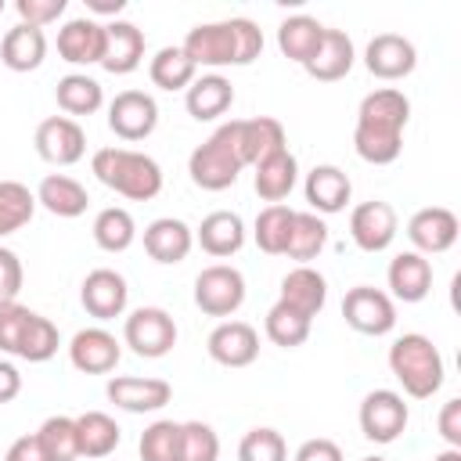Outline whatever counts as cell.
Masks as SVG:
<instances>
[{
	"instance_id": "obj_1",
	"label": "cell",
	"mask_w": 461,
	"mask_h": 461,
	"mask_svg": "<svg viewBox=\"0 0 461 461\" xmlns=\"http://www.w3.org/2000/svg\"><path fill=\"white\" fill-rule=\"evenodd\" d=\"M94 176L133 202H151L162 191V166L133 148H97L90 158Z\"/></svg>"
},
{
	"instance_id": "obj_2",
	"label": "cell",
	"mask_w": 461,
	"mask_h": 461,
	"mask_svg": "<svg viewBox=\"0 0 461 461\" xmlns=\"http://www.w3.org/2000/svg\"><path fill=\"white\" fill-rule=\"evenodd\" d=\"M389 371L414 400H429L443 385V357L421 331H407L389 346Z\"/></svg>"
},
{
	"instance_id": "obj_3",
	"label": "cell",
	"mask_w": 461,
	"mask_h": 461,
	"mask_svg": "<svg viewBox=\"0 0 461 461\" xmlns=\"http://www.w3.org/2000/svg\"><path fill=\"white\" fill-rule=\"evenodd\" d=\"M241 155H238V119L223 122L205 144H198L187 158V173L202 191H227L238 173H241Z\"/></svg>"
},
{
	"instance_id": "obj_4",
	"label": "cell",
	"mask_w": 461,
	"mask_h": 461,
	"mask_svg": "<svg viewBox=\"0 0 461 461\" xmlns=\"http://www.w3.org/2000/svg\"><path fill=\"white\" fill-rule=\"evenodd\" d=\"M245 303V277L238 267L212 263L194 277V306L209 317H230Z\"/></svg>"
},
{
	"instance_id": "obj_5",
	"label": "cell",
	"mask_w": 461,
	"mask_h": 461,
	"mask_svg": "<svg viewBox=\"0 0 461 461\" xmlns=\"http://www.w3.org/2000/svg\"><path fill=\"white\" fill-rule=\"evenodd\" d=\"M122 339L137 357L155 360V357H166L176 346V321L162 306H140L126 317Z\"/></svg>"
},
{
	"instance_id": "obj_6",
	"label": "cell",
	"mask_w": 461,
	"mask_h": 461,
	"mask_svg": "<svg viewBox=\"0 0 461 461\" xmlns=\"http://www.w3.org/2000/svg\"><path fill=\"white\" fill-rule=\"evenodd\" d=\"M411 411L396 389H371L360 400V432L371 443H393L407 429Z\"/></svg>"
},
{
	"instance_id": "obj_7",
	"label": "cell",
	"mask_w": 461,
	"mask_h": 461,
	"mask_svg": "<svg viewBox=\"0 0 461 461\" xmlns=\"http://www.w3.org/2000/svg\"><path fill=\"white\" fill-rule=\"evenodd\" d=\"M342 317L360 335H389L396 328V306L382 288L357 285L342 299Z\"/></svg>"
},
{
	"instance_id": "obj_8",
	"label": "cell",
	"mask_w": 461,
	"mask_h": 461,
	"mask_svg": "<svg viewBox=\"0 0 461 461\" xmlns=\"http://www.w3.org/2000/svg\"><path fill=\"white\" fill-rule=\"evenodd\" d=\"M158 126V104L144 90H122L108 104V130L122 140H144Z\"/></svg>"
},
{
	"instance_id": "obj_9",
	"label": "cell",
	"mask_w": 461,
	"mask_h": 461,
	"mask_svg": "<svg viewBox=\"0 0 461 461\" xmlns=\"http://www.w3.org/2000/svg\"><path fill=\"white\" fill-rule=\"evenodd\" d=\"M86 151V133L68 115H50L36 126V155L50 166H72Z\"/></svg>"
},
{
	"instance_id": "obj_10",
	"label": "cell",
	"mask_w": 461,
	"mask_h": 461,
	"mask_svg": "<svg viewBox=\"0 0 461 461\" xmlns=\"http://www.w3.org/2000/svg\"><path fill=\"white\" fill-rule=\"evenodd\" d=\"M396 209L389 202H360L353 212H349V238L357 249L364 252H385L396 238Z\"/></svg>"
},
{
	"instance_id": "obj_11",
	"label": "cell",
	"mask_w": 461,
	"mask_h": 461,
	"mask_svg": "<svg viewBox=\"0 0 461 461\" xmlns=\"http://www.w3.org/2000/svg\"><path fill=\"white\" fill-rule=\"evenodd\" d=\"M79 299H83V310L97 321H112V317H122L126 303H130V288H126V277L112 267H97L83 277V288H79Z\"/></svg>"
},
{
	"instance_id": "obj_12",
	"label": "cell",
	"mask_w": 461,
	"mask_h": 461,
	"mask_svg": "<svg viewBox=\"0 0 461 461\" xmlns=\"http://www.w3.org/2000/svg\"><path fill=\"white\" fill-rule=\"evenodd\" d=\"M457 230H461V223L447 205H425L407 220V238H411L414 252H421V256L447 252L457 241Z\"/></svg>"
},
{
	"instance_id": "obj_13",
	"label": "cell",
	"mask_w": 461,
	"mask_h": 461,
	"mask_svg": "<svg viewBox=\"0 0 461 461\" xmlns=\"http://www.w3.org/2000/svg\"><path fill=\"white\" fill-rule=\"evenodd\" d=\"M104 393L119 411L130 414H151L173 400V385L166 378H137V375H115Z\"/></svg>"
},
{
	"instance_id": "obj_14",
	"label": "cell",
	"mask_w": 461,
	"mask_h": 461,
	"mask_svg": "<svg viewBox=\"0 0 461 461\" xmlns=\"http://www.w3.org/2000/svg\"><path fill=\"white\" fill-rule=\"evenodd\" d=\"M205 349L223 367H249L259 357V335L245 321H223V324H216L209 331Z\"/></svg>"
},
{
	"instance_id": "obj_15",
	"label": "cell",
	"mask_w": 461,
	"mask_h": 461,
	"mask_svg": "<svg viewBox=\"0 0 461 461\" xmlns=\"http://www.w3.org/2000/svg\"><path fill=\"white\" fill-rule=\"evenodd\" d=\"M119 357H122L119 339L108 328H83L68 342V360L83 375H108V371H115Z\"/></svg>"
},
{
	"instance_id": "obj_16",
	"label": "cell",
	"mask_w": 461,
	"mask_h": 461,
	"mask_svg": "<svg viewBox=\"0 0 461 461\" xmlns=\"http://www.w3.org/2000/svg\"><path fill=\"white\" fill-rule=\"evenodd\" d=\"M184 54L194 61V68H220V65H234V29L230 18L227 22H205L194 25L184 36Z\"/></svg>"
},
{
	"instance_id": "obj_17",
	"label": "cell",
	"mask_w": 461,
	"mask_h": 461,
	"mask_svg": "<svg viewBox=\"0 0 461 461\" xmlns=\"http://www.w3.org/2000/svg\"><path fill=\"white\" fill-rule=\"evenodd\" d=\"M364 65H367V72L378 76V79H403V76L414 72L418 50H414V43H411L407 36H400V32H378V36L367 43V50H364Z\"/></svg>"
},
{
	"instance_id": "obj_18",
	"label": "cell",
	"mask_w": 461,
	"mask_h": 461,
	"mask_svg": "<svg viewBox=\"0 0 461 461\" xmlns=\"http://www.w3.org/2000/svg\"><path fill=\"white\" fill-rule=\"evenodd\" d=\"M58 54L68 65H101V58H104V25L97 18H68L58 29Z\"/></svg>"
},
{
	"instance_id": "obj_19",
	"label": "cell",
	"mask_w": 461,
	"mask_h": 461,
	"mask_svg": "<svg viewBox=\"0 0 461 461\" xmlns=\"http://www.w3.org/2000/svg\"><path fill=\"white\" fill-rule=\"evenodd\" d=\"M285 126L274 115H256V119H238V155L241 166H259L263 158L285 151Z\"/></svg>"
},
{
	"instance_id": "obj_20",
	"label": "cell",
	"mask_w": 461,
	"mask_h": 461,
	"mask_svg": "<svg viewBox=\"0 0 461 461\" xmlns=\"http://www.w3.org/2000/svg\"><path fill=\"white\" fill-rule=\"evenodd\" d=\"M144 58V32L126 22V18H115L104 25V58H101V68L112 72V76H126L140 65Z\"/></svg>"
},
{
	"instance_id": "obj_21",
	"label": "cell",
	"mask_w": 461,
	"mask_h": 461,
	"mask_svg": "<svg viewBox=\"0 0 461 461\" xmlns=\"http://www.w3.org/2000/svg\"><path fill=\"white\" fill-rule=\"evenodd\" d=\"M303 191H306V202L317 216H331V212H342L349 205L353 184L339 166H313L306 173Z\"/></svg>"
},
{
	"instance_id": "obj_22",
	"label": "cell",
	"mask_w": 461,
	"mask_h": 461,
	"mask_svg": "<svg viewBox=\"0 0 461 461\" xmlns=\"http://www.w3.org/2000/svg\"><path fill=\"white\" fill-rule=\"evenodd\" d=\"M194 245V230L176 216H158L144 227V252L155 263H184Z\"/></svg>"
},
{
	"instance_id": "obj_23",
	"label": "cell",
	"mask_w": 461,
	"mask_h": 461,
	"mask_svg": "<svg viewBox=\"0 0 461 461\" xmlns=\"http://www.w3.org/2000/svg\"><path fill=\"white\" fill-rule=\"evenodd\" d=\"M277 303H285V306H292L295 313H303V317H317L321 310H324V303H328V281H324V274L321 270H313V267H295V270H288L285 277H281V299Z\"/></svg>"
},
{
	"instance_id": "obj_24",
	"label": "cell",
	"mask_w": 461,
	"mask_h": 461,
	"mask_svg": "<svg viewBox=\"0 0 461 461\" xmlns=\"http://www.w3.org/2000/svg\"><path fill=\"white\" fill-rule=\"evenodd\" d=\"M385 277H389L393 299H400V303H421L432 292V263L414 249L393 256Z\"/></svg>"
},
{
	"instance_id": "obj_25",
	"label": "cell",
	"mask_w": 461,
	"mask_h": 461,
	"mask_svg": "<svg viewBox=\"0 0 461 461\" xmlns=\"http://www.w3.org/2000/svg\"><path fill=\"white\" fill-rule=\"evenodd\" d=\"M353 61H357L353 40H349L342 29H324V36H321V47L313 50V58H310L303 68H306L313 79H321V83H335V79L349 76Z\"/></svg>"
},
{
	"instance_id": "obj_26",
	"label": "cell",
	"mask_w": 461,
	"mask_h": 461,
	"mask_svg": "<svg viewBox=\"0 0 461 461\" xmlns=\"http://www.w3.org/2000/svg\"><path fill=\"white\" fill-rule=\"evenodd\" d=\"M184 104H187L191 119L212 122V119H220V115L234 104V86H230V79L220 76V72L194 76V83H191L187 94H184Z\"/></svg>"
},
{
	"instance_id": "obj_27",
	"label": "cell",
	"mask_w": 461,
	"mask_h": 461,
	"mask_svg": "<svg viewBox=\"0 0 461 461\" xmlns=\"http://www.w3.org/2000/svg\"><path fill=\"white\" fill-rule=\"evenodd\" d=\"M43 58H47V36H43V29L18 22L14 29L4 32V40H0V61L11 72H32V68L43 65Z\"/></svg>"
},
{
	"instance_id": "obj_28",
	"label": "cell",
	"mask_w": 461,
	"mask_h": 461,
	"mask_svg": "<svg viewBox=\"0 0 461 461\" xmlns=\"http://www.w3.org/2000/svg\"><path fill=\"white\" fill-rule=\"evenodd\" d=\"M36 205H43L50 216H61V220H72V216H83L86 205H90V194L79 180L65 176V173H47L36 187Z\"/></svg>"
},
{
	"instance_id": "obj_29",
	"label": "cell",
	"mask_w": 461,
	"mask_h": 461,
	"mask_svg": "<svg viewBox=\"0 0 461 461\" xmlns=\"http://www.w3.org/2000/svg\"><path fill=\"white\" fill-rule=\"evenodd\" d=\"M194 241L202 245V252L223 259V256H234L241 245H245V223L238 212L230 209H216L202 220V227L194 230Z\"/></svg>"
},
{
	"instance_id": "obj_30",
	"label": "cell",
	"mask_w": 461,
	"mask_h": 461,
	"mask_svg": "<svg viewBox=\"0 0 461 461\" xmlns=\"http://www.w3.org/2000/svg\"><path fill=\"white\" fill-rule=\"evenodd\" d=\"M353 148L364 162L371 166H389L400 158L403 151V130L396 126H382V122H360L353 126Z\"/></svg>"
},
{
	"instance_id": "obj_31",
	"label": "cell",
	"mask_w": 461,
	"mask_h": 461,
	"mask_svg": "<svg viewBox=\"0 0 461 461\" xmlns=\"http://www.w3.org/2000/svg\"><path fill=\"white\" fill-rule=\"evenodd\" d=\"M256 169V194L263 198V202H270V205H277V202H285L288 194H292V187H295V180H299V162H295V155L285 148V151H277V155H270V158H263L259 166H252Z\"/></svg>"
},
{
	"instance_id": "obj_32",
	"label": "cell",
	"mask_w": 461,
	"mask_h": 461,
	"mask_svg": "<svg viewBox=\"0 0 461 461\" xmlns=\"http://www.w3.org/2000/svg\"><path fill=\"white\" fill-rule=\"evenodd\" d=\"M76 436H79V457H90V461L108 457V454L119 447V439H122L115 418L104 414V411H86V414H79V418H76Z\"/></svg>"
},
{
	"instance_id": "obj_33",
	"label": "cell",
	"mask_w": 461,
	"mask_h": 461,
	"mask_svg": "<svg viewBox=\"0 0 461 461\" xmlns=\"http://www.w3.org/2000/svg\"><path fill=\"white\" fill-rule=\"evenodd\" d=\"M324 29H328V25H321V22L310 18V14H292V18H285V22L277 25V47H281L285 58L306 65V61L313 58V50L321 47Z\"/></svg>"
},
{
	"instance_id": "obj_34",
	"label": "cell",
	"mask_w": 461,
	"mask_h": 461,
	"mask_svg": "<svg viewBox=\"0 0 461 461\" xmlns=\"http://www.w3.org/2000/svg\"><path fill=\"white\" fill-rule=\"evenodd\" d=\"M54 97H58V108L68 112V119H72V115H94V112L104 104L101 83H97L94 76H86V72H68V76H61L58 86H54Z\"/></svg>"
},
{
	"instance_id": "obj_35",
	"label": "cell",
	"mask_w": 461,
	"mask_h": 461,
	"mask_svg": "<svg viewBox=\"0 0 461 461\" xmlns=\"http://www.w3.org/2000/svg\"><path fill=\"white\" fill-rule=\"evenodd\" d=\"M357 119H360V122H382V126L403 130L407 119H411V101H407V94L396 90V86H378V90H371V94L360 101Z\"/></svg>"
},
{
	"instance_id": "obj_36",
	"label": "cell",
	"mask_w": 461,
	"mask_h": 461,
	"mask_svg": "<svg viewBox=\"0 0 461 461\" xmlns=\"http://www.w3.org/2000/svg\"><path fill=\"white\" fill-rule=\"evenodd\" d=\"M328 245V227L317 212H295L292 216V230H288V245L285 256L299 259V267H306L310 259L321 256V249Z\"/></svg>"
},
{
	"instance_id": "obj_37",
	"label": "cell",
	"mask_w": 461,
	"mask_h": 461,
	"mask_svg": "<svg viewBox=\"0 0 461 461\" xmlns=\"http://www.w3.org/2000/svg\"><path fill=\"white\" fill-rule=\"evenodd\" d=\"M194 61L184 54V47H162L155 50L151 65H148V76L158 90H187L194 83Z\"/></svg>"
},
{
	"instance_id": "obj_38",
	"label": "cell",
	"mask_w": 461,
	"mask_h": 461,
	"mask_svg": "<svg viewBox=\"0 0 461 461\" xmlns=\"http://www.w3.org/2000/svg\"><path fill=\"white\" fill-rule=\"evenodd\" d=\"M36 439H40L47 461H79L76 418H68V414H50V418L36 429Z\"/></svg>"
},
{
	"instance_id": "obj_39",
	"label": "cell",
	"mask_w": 461,
	"mask_h": 461,
	"mask_svg": "<svg viewBox=\"0 0 461 461\" xmlns=\"http://www.w3.org/2000/svg\"><path fill=\"white\" fill-rule=\"evenodd\" d=\"M137 238V223L122 205H108L94 216V241L104 252H126Z\"/></svg>"
},
{
	"instance_id": "obj_40",
	"label": "cell",
	"mask_w": 461,
	"mask_h": 461,
	"mask_svg": "<svg viewBox=\"0 0 461 461\" xmlns=\"http://www.w3.org/2000/svg\"><path fill=\"white\" fill-rule=\"evenodd\" d=\"M292 216H295V209H288L285 202L259 209L256 227H252V238H256V245H259L267 256H285L288 230H292Z\"/></svg>"
},
{
	"instance_id": "obj_41",
	"label": "cell",
	"mask_w": 461,
	"mask_h": 461,
	"mask_svg": "<svg viewBox=\"0 0 461 461\" xmlns=\"http://www.w3.org/2000/svg\"><path fill=\"white\" fill-rule=\"evenodd\" d=\"M310 317H303V313H295L292 306H285V303H274L270 310H267V321H263V328H267V339L274 342V346H281V349H295V346H303L306 339H310Z\"/></svg>"
},
{
	"instance_id": "obj_42",
	"label": "cell",
	"mask_w": 461,
	"mask_h": 461,
	"mask_svg": "<svg viewBox=\"0 0 461 461\" xmlns=\"http://www.w3.org/2000/svg\"><path fill=\"white\" fill-rule=\"evenodd\" d=\"M36 212V194L18 180H0V238L22 230Z\"/></svg>"
},
{
	"instance_id": "obj_43",
	"label": "cell",
	"mask_w": 461,
	"mask_h": 461,
	"mask_svg": "<svg viewBox=\"0 0 461 461\" xmlns=\"http://www.w3.org/2000/svg\"><path fill=\"white\" fill-rule=\"evenodd\" d=\"M140 461H184L180 457V421H151L140 432Z\"/></svg>"
},
{
	"instance_id": "obj_44",
	"label": "cell",
	"mask_w": 461,
	"mask_h": 461,
	"mask_svg": "<svg viewBox=\"0 0 461 461\" xmlns=\"http://www.w3.org/2000/svg\"><path fill=\"white\" fill-rule=\"evenodd\" d=\"M58 346H61L58 328H54L47 317L32 313V321H29L22 342H18V357L29 360V364H43V360H50V357L58 353Z\"/></svg>"
},
{
	"instance_id": "obj_45",
	"label": "cell",
	"mask_w": 461,
	"mask_h": 461,
	"mask_svg": "<svg viewBox=\"0 0 461 461\" xmlns=\"http://www.w3.org/2000/svg\"><path fill=\"white\" fill-rule=\"evenodd\" d=\"M238 461H288L285 436L277 429H249L238 443Z\"/></svg>"
},
{
	"instance_id": "obj_46",
	"label": "cell",
	"mask_w": 461,
	"mask_h": 461,
	"mask_svg": "<svg viewBox=\"0 0 461 461\" xmlns=\"http://www.w3.org/2000/svg\"><path fill=\"white\" fill-rule=\"evenodd\" d=\"M180 457L184 461H216L220 436L205 421H180Z\"/></svg>"
},
{
	"instance_id": "obj_47",
	"label": "cell",
	"mask_w": 461,
	"mask_h": 461,
	"mask_svg": "<svg viewBox=\"0 0 461 461\" xmlns=\"http://www.w3.org/2000/svg\"><path fill=\"white\" fill-rule=\"evenodd\" d=\"M29 321H32L29 306H22V303H4L0 306V353L18 357V342L29 328Z\"/></svg>"
},
{
	"instance_id": "obj_48",
	"label": "cell",
	"mask_w": 461,
	"mask_h": 461,
	"mask_svg": "<svg viewBox=\"0 0 461 461\" xmlns=\"http://www.w3.org/2000/svg\"><path fill=\"white\" fill-rule=\"evenodd\" d=\"M234 29V65H249L263 54V29L252 18H230Z\"/></svg>"
},
{
	"instance_id": "obj_49",
	"label": "cell",
	"mask_w": 461,
	"mask_h": 461,
	"mask_svg": "<svg viewBox=\"0 0 461 461\" xmlns=\"http://www.w3.org/2000/svg\"><path fill=\"white\" fill-rule=\"evenodd\" d=\"M65 7H68V0H18V4H14L18 18H22L25 25H36V29L58 22V18L65 14Z\"/></svg>"
},
{
	"instance_id": "obj_50",
	"label": "cell",
	"mask_w": 461,
	"mask_h": 461,
	"mask_svg": "<svg viewBox=\"0 0 461 461\" xmlns=\"http://www.w3.org/2000/svg\"><path fill=\"white\" fill-rule=\"evenodd\" d=\"M22 259L0 245V306L4 303H18V292H22Z\"/></svg>"
},
{
	"instance_id": "obj_51",
	"label": "cell",
	"mask_w": 461,
	"mask_h": 461,
	"mask_svg": "<svg viewBox=\"0 0 461 461\" xmlns=\"http://www.w3.org/2000/svg\"><path fill=\"white\" fill-rule=\"evenodd\" d=\"M439 436L447 439V447L461 450V400H447L439 411Z\"/></svg>"
},
{
	"instance_id": "obj_52",
	"label": "cell",
	"mask_w": 461,
	"mask_h": 461,
	"mask_svg": "<svg viewBox=\"0 0 461 461\" xmlns=\"http://www.w3.org/2000/svg\"><path fill=\"white\" fill-rule=\"evenodd\" d=\"M292 461H342V450H339V443H335V439L317 436V439H306V443L295 450V457H292Z\"/></svg>"
},
{
	"instance_id": "obj_53",
	"label": "cell",
	"mask_w": 461,
	"mask_h": 461,
	"mask_svg": "<svg viewBox=\"0 0 461 461\" xmlns=\"http://www.w3.org/2000/svg\"><path fill=\"white\" fill-rule=\"evenodd\" d=\"M4 461H47V454H43V447H40L36 432H32V436H18V439L7 447Z\"/></svg>"
},
{
	"instance_id": "obj_54",
	"label": "cell",
	"mask_w": 461,
	"mask_h": 461,
	"mask_svg": "<svg viewBox=\"0 0 461 461\" xmlns=\"http://www.w3.org/2000/svg\"><path fill=\"white\" fill-rule=\"evenodd\" d=\"M22 393V375L11 360H0V403H11Z\"/></svg>"
},
{
	"instance_id": "obj_55",
	"label": "cell",
	"mask_w": 461,
	"mask_h": 461,
	"mask_svg": "<svg viewBox=\"0 0 461 461\" xmlns=\"http://www.w3.org/2000/svg\"><path fill=\"white\" fill-rule=\"evenodd\" d=\"M86 7L94 14H119V11H126V0H86Z\"/></svg>"
},
{
	"instance_id": "obj_56",
	"label": "cell",
	"mask_w": 461,
	"mask_h": 461,
	"mask_svg": "<svg viewBox=\"0 0 461 461\" xmlns=\"http://www.w3.org/2000/svg\"><path fill=\"white\" fill-rule=\"evenodd\" d=\"M432 461H461V450H454V447H447V450H439Z\"/></svg>"
},
{
	"instance_id": "obj_57",
	"label": "cell",
	"mask_w": 461,
	"mask_h": 461,
	"mask_svg": "<svg viewBox=\"0 0 461 461\" xmlns=\"http://www.w3.org/2000/svg\"><path fill=\"white\" fill-rule=\"evenodd\" d=\"M364 461H385V457H364Z\"/></svg>"
},
{
	"instance_id": "obj_58",
	"label": "cell",
	"mask_w": 461,
	"mask_h": 461,
	"mask_svg": "<svg viewBox=\"0 0 461 461\" xmlns=\"http://www.w3.org/2000/svg\"><path fill=\"white\" fill-rule=\"evenodd\" d=\"M0 14H4V0H0Z\"/></svg>"
}]
</instances>
